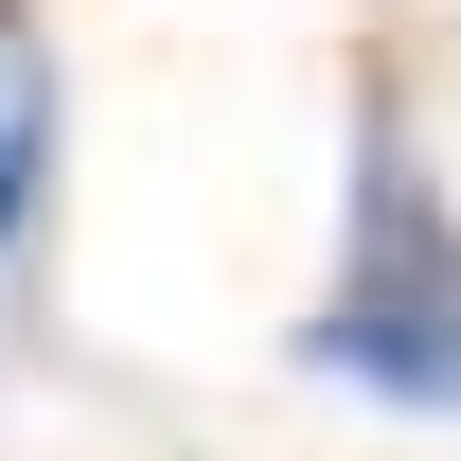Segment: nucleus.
Masks as SVG:
<instances>
[{
  "label": "nucleus",
  "mask_w": 461,
  "mask_h": 461,
  "mask_svg": "<svg viewBox=\"0 0 461 461\" xmlns=\"http://www.w3.org/2000/svg\"><path fill=\"white\" fill-rule=\"evenodd\" d=\"M302 355L391 408H461V213L426 195L391 107H355V249H338V302L302 320Z\"/></svg>",
  "instance_id": "f257e3e1"
},
{
  "label": "nucleus",
  "mask_w": 461,
  "mask_h": 461,
  "mask_svg": "<svg viewBox=\"0 0 461 461\" xmlns=\"http://www.w3.org/2000/svg\"><path fill=\"white\" fill-rule=\"evenodd\" d=\"M36 195H54V89H36V54L0 36V249L36 230Z\"/></svg>",
  "instance_id": "f03ea898"
}]
</instances>
